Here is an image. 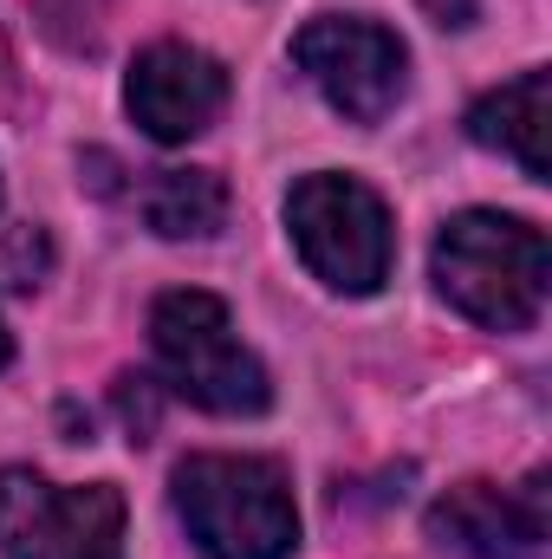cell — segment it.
<instances>
[{"label":"cell","instance_id":"6da1fadb","mask_svg":"<svg viewBox=\"0 0 552 559\" xmlns=\"http://www.w3.org/2000/svg\"><path fill=\"white\" fill-rule=\"evenodd\" d=\"M429 274H435V293L461 319H475L488 332H527L540 319V306H547L552 248L547 235L533 222H520V215L461 209L455 222H442Z\"/></svg>","mask_w":552,"mask_h":559},{"label":"cell","instance_id":"7a4b0ae2","mask_svg":"<svg viewBox=\"0 0 552 559\" xmlns=\"http://www.w3.org/2000/svg\"><path fill=\"white\" fill-rule=\"evenodd\" d=\"M176 521L208 559H292L299 508L292 481L267 455H189L169 475Z\"/></svg>","mask_w":552,"mask_h":559},{"label":"cell","instance_id":"3957f363","mask_svg":"<svg viewBox=\"0 0 552 559\" xmlns=\"http://www.w3.org/2000/svg\"><path fill=\"white\" fill-rule=\"evenodd\" d=\"M149 345H156V365L163 378L215 411V417H261L274 404V384H267V365L241 345L228 306L202 286H182V293H163L149 306Z\"/></svg>","mask_w":552,"mask_h":559},{"label":"cell","instance_id":"277c9868","mask_svg":"<svg viewBox=\"0 0 552 559\" xmlns=\"http://www.w3.org/2000/svg\"><path fill=\"white\" fill-rule=\"evenodd\" d=\"M286 228H292V248H299L305 274L325 280L345 299H364V293H377L391 280V254H397L391 209L358 176H332L325 169V176L292 182Z\"/></svg>","mask_w":552,"mask_h":559},{"label":"cell","instance_id":"5b68a950","mask_svg":"<svg viewBox=\"0 0 552 559\" xmlns=\"http://www.w3.org/2000/svg\"><path fill=\"white\" fill-rule=\"evenodd\" d=\"M7 559H124V495L111 481L59 488L39 468H0Z\"/></svg>","mask_w":552,"mask_h":559},{"label":"cell","instance_id":"8992f818","mask_svg":"<svg viewBox=\"0 0 552 559\" xmlns=\"http://www.w3.org/2000/svg\"><path fill=\"white\" fill-rule=\"evenodd\" d=\"M292 66L351 124H384L410 92V46L358 13H319L292 33Z\"/></svg>","mask_w":552,"mask_h":559},{"label":"cell","instance_id":"52a82bcc","mask_svg":"<svg viewBox=\"0 0 552 559\" xmlns=\"http://www.w3.org/2000/svg\"><path fill=\"white\" fill-rule=\"evenodd\" d=\"M552 534V475H527L520 488L461 481L429 508V540L455 559H533Z\"/></svg>","mask_w":552,"mask_h":559},{"label":"cell","instance_id":"ba28073f","mask_svg":"<svg viewBox=\"0 0 552 559\" xmlns=\"http://www.w3.org/2000/svg\"><path fill=\"white\" fill-rule=\"evenodd\" d=\"M124 105H131V118L143 124V138L189 143L221 118V105H228V72H221L215 52L182 46V39H163V46H143L137 59H131Z\"/></svg>","mask_w":552,"mask_h":559},{"label":"cell","instance_id":"9c48e42d","mask_svg":"<svg viewBox=\"0 0 552 559\" xmlns=\"http://www.w3.org/2000/svg\"><path fill=\"white\" fill-rule=\"evenodd\" d=\"M468 138L481 143V150H501L507 163H520L527 182H547L552 176V150H547V138H552V72L547 66H533V72H520L514 85L475 98Z\"/></svg>","mask_w":552,"mask_h":559},{"label":"cell","instance_id":"30bf717a","mask_svg":"<svg viewBox=\"0 0 552 559\" xmlns=\"http://www.w3.org/2000/svg\"><path fill=\"white\" fill-rule=\"evenodd\" d=\"M137 209L163 241H208L228 228V189L215 169H156L137 189Z\"/></svg>","mask_w":552,"mask_h":559},{"label":"cell","instance_id":"8fae6325","mask_svg":"<svg viewBox=\"0 0 552 559\" xmlns=\"http://www.w3.org/2000/svg\"><path fill=\"white\" fill-rule=\"evenodd\" d=\"M118 411H124L131 442H149V429H156V397H149V378H118Z\"/></svg>","mask_w":552,"mask_h":559},{"label":"cell","instance_id":"7c38bea8","mask_svg":"<svg viewBox=\"0 0 552 559\" xmlns=\"http://www.w3.org/2000/svg\"><path fill=\"white\" fill-rule=\"evenodd\" d=\"M422 13H429L435 26H448V33H461V26H475V13H481V0H422Z\"/></svg>","mask_w":552,"mask_h":559},{"label":"cell","instance_id":"4fadbf2b","mask_svg":"<svg viewBox=\"0 0 552 559\" xmlns=\"http://www.w3.org/2000/svg\"><path fill=\"white\" fill-rule=\"evenodd\" d=\"M7 358H13V338H7V325H0V365H7Z\"/></svg>","mask_w":552,"mask_h":559}]
</instances>
